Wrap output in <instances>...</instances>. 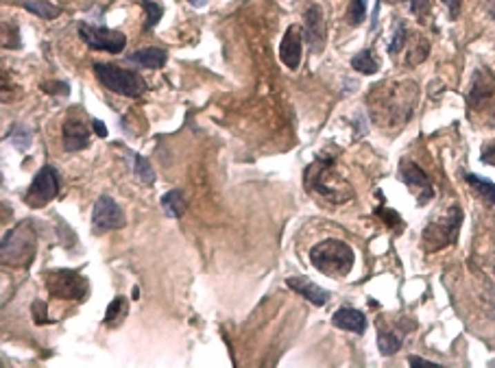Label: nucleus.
Segmentation results:
<instances>
[{
	"label": "nucleus",
	"mask_w": 495,
	"mask_h": 368,
	"mask_svg": "<svg viewBox=\"0 0 495 368\" xmlns=\"http://www.w3.org/2000/svg\"><path fill=\"white\" fill-rule=\"evenodd\" d=\"M133 172H135V176L137 179H140L142 183H155V172H153V168H151V163H148V159H144L142 155H133Z\"/></svg>",
	"instance_id": "obj_23"
},
{
	"label": "nucleus",
	"mask_w": 495,
	"mask_h": 368,
	"mask_svg": "<svg viewBox=\"0 0 495 368\" xmlns=\"http://www.w3.org/2000/svg\"><path fill=\"white\" fill-rule=\"evenodd\" d=\"M46 288L52 296L66 301H81L88 294V279L72 268H55L44 272Z\"/></svg>",
	"instance_id": "obj_4"
},
{
	"label": "nucleus",
	"mask_w": 495,
	"mask_h": 368,
	"mask_svg": "<svg viewBox=\"0 0 495 368\" xmlns=\"http://www.w3.org/2000/svg\"><path fill=\"white\" fill-rule=\"evenodd\" d=\"M489 11H491V16L495 20V0H491V3H489Z\"/></svg>",
	"instance_id": "obj_37"
},
{
	"label": "nucleus",
	"mask_w": 495,
	"mask_h": 368,
	"mask_svg": "<svg viewBox=\"0 0 495 368\" xmlns=\"http://www.w3.org/2000/svg\"><path fill=\"white\" fill-rule=\"evenodd\" d=\"M39 88H42L44 94H50V96H66V94H70V85L66 81H44Z\"/></svg>",
	"instance_id": "obj_28"
},
{
	"label": "nucleus",
	"mask_w": 495,
	"mask_h": 368,
	"mask_svg": "<svg viewBox=\"0 0 495 368\" xmlns=\"http://www.w3.org/2000/svg\"><path fill=\"white\" fill-rule=\"evenodd\" d=\"M90 146V131L81 118H68L64 122V148L68 153L84 151Z\"/></svg>",
	"instance_id": "obj_12"
},
{
	"label": "nucleus",
	"mask_w": 495,
	"mask_h": 368,
	"mask_svg": "<svg viewBox=\"0 0 495 368\" xmlns=\"http://www.w3.org/2000/svg\"><path fill=\"white\" fill-rule=\"evenodd\" d=\"M400 176H402V181L412 190V192L417 194L419 205H425V203H428L434 196V190H432V183L428 179V174H425L415 161H402Z\"/></svg>",
	"instance_id": "obj_9"
},
{
	"label": "nucleus",
	"mask_w": 495,
	"mask_h": 368,
	"mask_svg": "<svg viewBox=\"0 0 495 368\" xmlns=\"http://www.w3.org/2000/svg\"><path fill=\"white\" fill-rule=\"evenodd\" d=\"M310 262L316 270L323 272V275L338 279V277H345L351 272L356 255L347 242L327 238L316 244V247H312Z\"/></svg>",
	"instance_id": "obj_1"
},
{
	"label": "nucleus",
	"mask_w": 495,
	"mask_h": 368,
	"mask_svg": "<svg viewBox=\"0 0 495 368\" xmlns=\"http://www.w3.org/2000/svg\"><path fill=\"white\" fill-rule=\"evenodd\" d=\"M351 68L356 72H362V74H376L380 70V63L376 59V54L373 50H360L358 54H353V59H351Z\"/></svg>",
	"instance_id": "obj_20"
},
{
	"label": "nucleus",
	"mask_w": 495,
	"mask_h": 368,
	"mask_svg": "<svg viewBox=\"0 0 495 368\" xmlns=\"http://www.w3.org/2000/svg\"><path fill=\"white\" fill-rule=\"evenodd\" d=\"M425 5H428V0H417V3H415V11H419V9L425 7Z\"/></svg>",
	"instance_id": "obj_36"
},
{
	"label": "nucleus",
	"mask_w": 495,
	"mask_h": 368,
	"mask_svg": "<svg viewBox=\"0 0 495 368\" xmlns=\"http://www.w3.org/2000/svg\"><path fill=\"white\" fill-rule=\"evenodd\" d=\"M133 63L142 65V68H148V70H159V68L166 65L168 61V52L164 48H142L133 52L129 57Z\"/></svg>",
	"instance_id": "obj_15"
},
{
	"label": "nucleus",
	"mask_w": 495,
	"mask_h": 368,
	"mask_svg": "<svg viewBox=\"0 0 495 368\" xmlns=\"http://www.w3.org/2000/svg\"><path fill=\"white\" fill-rule=\"evenodd\" d=\"M37 249V236L33 231L31 223H18L13 229H9L3 238V266H13V268H26L35 257Z\"/></svg>",
	"instance_id": "obj_2"
},
{
	"label": "nucleus",
	"mask_w": 495,
	"mask_h": 368,
	"mask_svg": "<svg viewBox=\"0 0 495 368\" xmlns=\"http://www.w3.org/2000/svg\"><path fill=\"white\" fill-rule=\"evenodd\" d=\"M332 323L338 329L353 331V334H365L367 329V316L360 309H353V307H340L338 311H334Z\"/></svg>",
	"instance_id": "obj_14"
},
{
	"label": "nucleus",
	"mask_w": 495,
	"mask_h": 368,
	"mask_svg": "<svg viewBox=\"0 0 495 368\" xmlns=\"http://www.w3.org/2000/svg\"><path fill=\"white\" fill-rule=\"evenodd\" d=\"M162 209L171 218H182L186 212V198L182 190H171L162 196Z\"/></svg>",
	"instance_id": "obj_17"
},
{
	"label": "nucleus",
	"mask_w": 495,
	"mask_h": 368,
	"mask_svg": "<svg viewBox=\"0 0 495 368\" xmlns=\"http://www.w3.org/2000/svg\"><path fill=\"white\" fill-rule=\"evenodd\" d=\"M306 42L312 52H321L325 46V18L319 5H310L306 11Z\"/></svg>",
	"instance_id": "obj_11"
},
{
	"label": "nucleus",
	"mask_w": 495,
	"mask_h": 368,
	"mask_svg": "<svg viewBox=\"0 0 495 368\" xmlns=\"http://www.w3.org/2000/svg\"><path fill=\"white\" fill-rule=\"evenodd\" d=\"M94 72L107 90L120 94V96L137 99L146 92V81L137 72L125 70V68H118L112 63H94Z\"/></svg>",
	"instance_id": "obj_3"
},
{
	"label": "nucleus",
	"mask_w": 495,
	"mask_h": 368,
	"mask_svg": "<svg viewBox=\"0 0 495 368\" xmlns=\"http://www.w3.org/2000/svg\"><path fill=\"white\" fill-rule=\"evenodd\" d=\"M408 362H410V366H430V368H436V366H438V364H434V362L421 360V358H417V356H410Z\"/></svg>",
	"instance_id": "obj_33"
},
{
	"label": "nucleus",
	"mask_w": 495,
	"mask_h": 368,
	"mask_svg": "<svg viewBox=\"0 0 495 368\" xmlns=\"http://www.w3.org/2000/svg\"><path fill=\"white\" fill-rule=\"evenodd\" d=\"M24 9L42 20H55L59 18L61 13V9L57 5L48 3V0H24Z\"/></svg>",
	"instance_id": "obj_19"
},
{
	"label": "nucleus",
	"mask_w": 495,
	"mask_h": 368,
	"mask_svg": "<svg viewBox=\"0 0 495 368\" xmlns=\"http://www.w3.org/2000/svg\"><path fill=\"white\" fill-rule=\"evenodd\" d=\"M92 127H94L96 133H99V138H107V129H105V122H103V120H94Z\"/></svg>",
	"instance_id": "obj_34"
},
{
	"label": "nucleus",
	"mask_w": 495,
	"mask_h": 368,
	"mask_svg": "<svg viewBox=\"0 0 495 368\" xmlns=\"http://www.w3.org/2000/svg\"><path fill=\"white\" fill-rule=\"evenodd\" d=\"M79 35H81V39H84V42L90 48L114 52V54L122 52V50H125V46H127L125 33L107 29V26H94V24H88V22H81L79 24Z\"/></svg>",
	"instance_id": "obj_7"
},
{
	"label": "nucleus",
	"mask_w": 495,
	"mask_h": 368,
	"mask_svg": "<svg viewBox=\"0 0 495 368\" xmlns=\"http://www.w3.org/2000/svg\"><path fill=\"white\" fill-rule=\"evenodd\" d=\"M378 349L382 356H395L397 351L402 349V338L400 334H395V331H380L378 334Z\"/></svg>",
	"instance_id": "obj_21"
},
{
	"label": "nucleus",
	"mask_w": 495,
	"mask_h": 368,
	"mask_svg": "<svg viewBox=\"0 0 495 368\" xmlns=\"http://www.w3.org/2000/svg\"><path fill=\"white\" fill-rule=\"evenodd\" d=\"M495 94V79H491V74L487 72H478L474 79V88L469 92V103L480 105L483 101L491 99Z\"/></svg>",
	"instance_id": "obj_16"
},
{
	"label": "nucleus",
	"mask_w": 495,
	"mask_h": 368,
	"mask_svg": "<svg viewBox=\"0 0 495 368\" xmlns=\"http://www.w3.org/2000/svg\"><path fill=\"white\" fill-rule=\"evenodd\" d=\"M127 314H129V301L125 296H116L105 311V325L107 327H118L122 320L127 318Z\"/></svg>",
	"instance_id": "obj_18"
},
{
	"label": "nucleus",
	"mask_w": 495,
	"mask_h": 368,
	"mask_svg": "<svg viewBox=\"0 0 495 368\" xmlns=\"http://www.w3.org/2000/svg\"><path fill=\"white\" fill-rule=\"evenodd\" d=\"M301 50H304V33H301L299 24H293V26H288V31L284 33L282 46H280V57L288 70H297L299 68Z\"/></svg>",
	"instance_id": "obj_10"
},
{
	"label": "nucleus",
	"mask_w": 495,
	"mask_h": 368,
	"mask_svg": "<svg viewBox=\"0 0 495 368\" xmlns=\"http://www.w3.org/2000/svg\"><path fill=\"white\" fill-rule=\"evenodd\" d=\"M376 214H380L382 216V221L387 223V225H402V221H400V216H397V212H393V209H384V207H380Z\"/></svg>",
	"instance_id": "obj_31"
},
{
	"label": "nucleus",
	"mask_w": 495,
	"mask_h": 368,
	"mask_svg": "<svg viewBox=\"0 0 495 368\" xmlns=\"http://www.w3.org/2000/svg\"><path fill=\"white\" fill-rule=\"evenodd\" d=\"M286 285L291 290H295V292H299L301 296H306L310 303H314V305H325L327 301H329V292L327 290H323L321 285H316L314 281H310V279H304V277H291V279H286Z\"/></svg>",
	"instance_id": "obj_13"
},
{
	"label": "nucleus",
	"mask_w": 495,
	"mask_h": 368,
	"mask_svg": "<svg viewBox=\"0 0 495 368\" xmlns=\"http://www.w3.org/2000/svg\"><path fill=\"white\" fill-rule=\"evenodd\" d=\"M480 161L489 163V166H495V140H493V142H487V144L483 146V153H480Z\"/></svg>",
	"instance_id": "obj_30"
},
{
	"label": "nucleus",
	"mask_w": 495,
	"mask_h": 368,
	"mask_svg": "<svg viewBox=\"0 0 495 368\" xmlns=\"http://www.w3.org/2000/svg\"><path fill=\"white\" fill-rule=\"evenodd\" d=\"M127 223L125 212L120 209V205L109 196H101L94 203L92 209V231L94 234H107V231L122 229Z\"/></svg>",
	"instance_id": "obj_8"
},
{
	"label": "nucleus",
	"mask_w": 495,
	"mask_h": 368,
	"mask_svg": "<svg viewBox=\"0 0 495 368\" xmlns=\"http://www.w3.org/2000/svg\"><path fill=\"white\" fill-rule=\"evenodd\" d=\"M465 179L474 190H478L489 203L495 205V183H491L489 179H485V176H480V174H465Z\"/></svg>",
	"instance_id": "obj_22"
},
{
	"label": "nucleus",
	"mask_w": 495,
	"mask_h": 368,
	"mask_svg": "<svg viewBox=\"0 0 495 368\" xmlns=\"http://www.w3.org/2000/svg\"><path fill=\"white\" fill-rule=\"evenodd\" d=\"M9 142L16 148H20V151H24V148H29V144H31V133L26 131V127L16 125L9 133Z\"/></svg>",
	"instance_id": "obj_25"
},
{
	"label": "nucleus",
	"mask_w": 495,
	"mask_h": 368,
	"mask_svg": "<svg viewBox=\"0 0 495 368\" xmlns=\"http://www.w3.org/2000/svg\"><path fill=\"white\" fill-rule=\"evenodd\" d=\"M443 3L449 7V16H452V18H456V16H458V11H460V3H463V0H443Z\"/></svg>",
	"instance_id": "obj_32"
},
{
	"label": "nucleus",
	"mask_w": 495,
	"mask_h": 368,
	"mask_svg": "<svg viewBox=\"0 0 495 368\" xmlns=\"http://www.w3.org/2000/svg\"><path fill=\"white\" fill-rule=\"evenodd\" d=\"M140 5H142V9H144V13H146L144 29H146V31H153L155 24H157V22L162 20V16H164V9H162L157 3H153V0H140Z\"/></svg>",
	"instance_id": "obj_24"
},
{
	"label": "nucleus",
	"mask_w": 495,
	"mask_h": 368,
	"mask_svg": "<svg viewBox=\"0 0 495 368\" xmlns=\"http://www.w3.org/2000/svg\"><path fill=\"white\" fill-rule=\"evenodd\" d=\"M188 3H190L192 7H203L205 3H208V0H188Z\"/></svg>",
	"instance_id": "obj_35"
},
{
	"label": "nucleus",
	"mask_w": 495,
	"mask_h": 368,
	"mask_svg": "<svg viewBox=\"0 0 495 368\" xmlns=\"http://www.w3.org/2000/svg\"><path fill=\"white\" fill-rule=\"evenodd\" d=\"M31 314H33V320L37 325H44V323H50V318L46 316V303L42 301H33V307H31Z\"/></svg>",
	"instance_id": "obj_29"
},
{
	"label": "nucleus",
	"mask_w": 495,
	"mask_h": 368,
	"mask_svg": "<svg viewBox=\"0 0 495 368\" xmlns=\"http://www.w3.org/2000/svg\"><path fill=\"white\" fill-rule=\"evenodd\" d=\"M463 223V209L454 205L443 218L432 221L423 231V247L425 251H441L447 244H454L458 238V229Z\"/></svg>",
	"instance_id": "obj_5"
},
{
	"label": "nucleus",
	"mask_w": 495,
	"mask_h": 368,
	"mask_svg": "<svg viewBox=\"0 0 495 368\" xmlns=\"http://www.w3.org/2000/svg\"><path fill=\"white\" fill-rule=\"evenodd\" d=\"M59 185H61V176L59 172L55 170L52 166H44L39 170L33 181L26 190V196H24V203L33 209H39V207H46L48 203L59 194Z\"/></svg>",
	"instance_id": "obj_6"
},
{
	"label": "nucleus",
	"mask_w": 495,
	"mask_h": 368,
	"mask_svg": "<svg viewBox=\"0 0 495 368\" xmlns=\"http://www.w3.org/2000/svg\"><path fill=\"white\" fill-rule=\"evenodd\" d=\"M367 18V0H351L349 5V13H347V20L351 26H358L362 24Z\"/></svg>",
	"instance_id": "obj_26"
},
{
	"label": "nucleus",
	"mask_w": 495,
	"mask_h": 368,
	"mask_svg": "<svg viewBox=\"0 0 495 368\" xmlns=\"http://www.w3.org/2000/svg\"><path fill=\"white\" fill-rule=\"evenodd\" d=\"M406 24L404 22H397V26H395V33H393V39H391V44H389V52L391 54H397L402 48H404V44H406Z\"/></svg>",
	"instance_id": "obj_27"
}]
</instances>
